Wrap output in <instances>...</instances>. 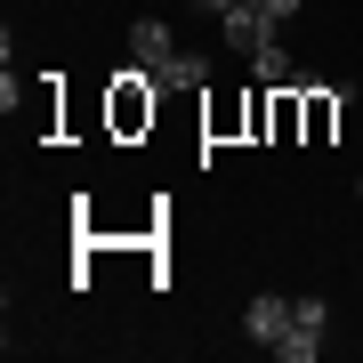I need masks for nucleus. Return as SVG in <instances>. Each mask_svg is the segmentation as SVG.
I'll return each mask as SVG.
<instances>
[{"mask_svg": "<svg viewBox=\"0 0 363 363\" xmlns=\"http://www.w3.org/2000/svg\"><path fill=\"white\" fill-rule=\"evenodd\" d=\"M291 323H298V298H283V291H259V298H250V307H242V331L259 339L267 355L283 347V331H291Z\"/></svg>", "mask_w": 363, "mask_h": 363, "instance_id": "obj_1", "label": "nucleus"}, {"mask_svg": "<svg viewBox=\"0 0 363 363\" xmlns=\"http://www.w3.org/2000/svg\"><path fill=\"white\" fill-rule=\"evenodd\" d=\"M218 40H226L234 57H259L267 40H274V16L259 9V0H242V9H226V16H218Z\"/></svg>", "mask_w": 363, "mask_h": 363, "instance_id": "obj_2", "label": "nucleus"}, {"mask_svg": "<svg viewBox=\"0 0 363 363\" xmlns=\"http://www.w3.org/2000/svg\"><path fill=\"white\" fill-rule=\"evenodd\" d=\"M169 57H178V40H169V25H162V16H138V25H130V65L162 73Z\"/></svg>", "mask_w": 363, "mask_h": 363, "instance_id": "obj_3", "label": "nucleus"}, {"mask_svg": "<svg viewBox=\"0 0 363 363\" xmlns=\"http://www.w3.org/2000/svg\"><path fill=\"white\" fill-rule=\"evenodd\" d=\"M250 73H259V89H291V81H298V73H291V57H283V40H267V49L250 57Z\"/></svg>", "mask_w": 363, "mask_h": 363, "instance_id": "obj_4", "label": "nucleus"}, {"mask_svg": "<svg viewBox=\"0 0 363 363\" xmlns=\"http://www.w3.org/2000/svg\"><path fill=\"white\" fill-rule=\"evenodd\" d=\"M154 81H178V89H202V81H210V57H194V49H178V57H169V65H162Z\"/></svg>", "mask_w": 363, "mask_h": 363, "instance_id": "obj_5", "label": "nucleus"}, {"mask_svg": "<svg viewBox=\"0 0 363 363\" xmlns=\"http://www.w3.org/2000/svg\"><path fill=\"white\" fill-rule=\"evenodd\" d=\"M274 355H283V363H315V355H323V331H298V323H291Z\"/></svg>", "mask_w": 363, "mask_h": 363, "instance_id": "obj_6", "label": "nucleus"}, {"mask_svg": "<svg viewBox=\"0 0 363 363\" xmlns=\"http://www.w3.org/2000/svg\"><path fill=\"white\" fill-rule=\"evenodd\" d=\"M298 331H331V307H323V298H315V291L298 298Z\"/></svg>", "mask_w": 363, "mask_h": 363, "instance_id": "obj_7", "label": "nucleus"}, {"mask_svg": "<svg viewBox=\"0 0 363 363\" xmlns=\"http://www.w3.org/2000/svg\"><path fill=\"white\" fill-rule=\"evenodd\" d=\"M259 9L274 16V25H283V16H298V0H259Z\"/></svg>", "mask_w": 363, "mask_h": 363, "instance_id": "obj_8", "label": "nucleus"}, {"mask_svg": "<svg viewBox=\"0 0 363 363\" xmlns=\"http://www.w3.org/2000/svg\"><path fill=\"white\" fill-rule=\"evenodd\" d=\"M355 202H363V178H355Z\"/></svg>", "mask_w": 363, "mask_h": 363, "instance_id": "obj_9", "label": "nucleus"}]
</instances>
